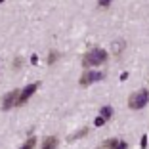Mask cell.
<instances>
[{"instance_id": "cell-1", "label": "cell", "mask_w": 149, "mask_h": 149, "mask_svg": "<svg viewBox=\"0 0 149 149\" xmlns=\"http://www.w3.org/2000/svg\"><path fill=\"white\" fill-rule=\"evenodd\" d=\"M107 61V52L101 48H94L90 50L88 54H84L82 57V67L84 69H90V67H96V65H101V63Z\"/></svg>"}, {"instance_id": "cell-2", "label": "cell", "mask_w": 149, "mask_h": 149, "mask_svg": "<svg viewBox=\"0 0 149 149\" xmlns=\"http://www.w3.org/2000/svg\"><path fill=\"white\" fill-rule=\"evenodd\" d=\"M149 101V92L147 88H141L138 92H134L130 97H128V107L130 109H143Z\"/></svg>"}, {"instance_id": "cell-4", "label": "cell", "mask_w": 149, "mask_h": 149, "mask_svg": "<svg viewBox=\"0 0 149 149\" xmlns=\"http://www.w3.org/2000/svg\"><path fill=\"white\" fill-rule=\"evenodd\" d=\"M19 96H21V92H19V90H12V92H10L8 96H4V103H2V109L6 111V109H10V107L17 105Z\"/></svg>"}, {"instance_id": "cell-9", "label": "cell", "mask_w": 149, "mask_h": 149, "mask_svg": "<svg viewBox=\"0 0 149 149\" xmlns=\"http://www.w3.org/2000/svg\"><path fill=\"white\" fill-rule=\"evenodd\" d=\"M88 134V128H82V130H79L74 136H69V141H73V140H79V138H82V136H86Z\"/></svg>"}, {"instance_id": "cell-15", "label": "cell", "mask_w": 149, "mask_h": 149, "mask_svg": "<svg viewBox=\"0 0 149 149\" xmlns=\"http://www.w3.org/2000/svg\"><path fill=\"white\" fill-rule=\"evenodd\" d=\"M31 63H33V65H36V63H38V57L33 56V57H31Z\"/></svg>"}, {"instance_id": "cell-14", "label": "cell", "mask_w": 149, "mask_h": 149, "mask_svg": "<svg viewBox=\"0 0 149 149\" xmlns=\"http://www.w3.org/2000/svg\"><path fill=\"white\" fill-rule=\"evenodd\" d=\"M126 147H128V143H126V141H120V143H118L115 149H126Z\"/></svg>"}, {"instance_id": "cell-5", "label": "cell", "mask_w": 149, "mask_h": 149, "mask_svg": "<svg viewBox=\"0 0 149 149\" xmlns=\"http://www.w3.org/2000/svg\"><path fill=\"white\" fill-rule=\"evenodd\" d=\"M40 84L38 82H33V84H29V86H25L21 90V96H19V101H17V105H23V103H25L27 100H29V97L33 96V94L36 92V88H38Z\"/></svg>"}, {"instance_id": "cell-6", "label": "cell", "mask_w": 149, "mask_h": 149, "mask_svg": "<svg viewBox=\"0 0 149 149\" xmlns=\"http://www.w3.org/2000/svg\"><path fill=\"white\" fill-rule=\"evenodd\" d=\"M57 147V138L56 136H48L42 141V149H56Z\"/></svg>"}, {"instance_id": "cell-16", "label": "cell", "mask_w": 149, "mask_h": 149, "mask_svg": "<svg viewBox=\"0 0 149 149\" xmlns=\"http://www.w3.org/2000/svg\"><path fill=\"white\" fill-rule=\"evenodd\" d=\"M145 145H147V136L141 138V147H145Z\"/></svg>"}, {"instance_id": "cell-12", "label": "cell", "mask_w": 149, "mask_h": 149, "mask_svg": "<svg viewBox=\"0 0 149 149\" xmlns=\"http://www.w3.org/2000/svg\"><path fill=\"white\" fill-rule=\"evenodd\" d=\"M94 124H96V126H101V124H105V118H103V117H97Z\"/></svg>"}, {"instance_id": "cell-11", "label": "cell", "mask_w": 149, "mask_h": 149, "mask_svg": "<svg viewBox=\"0 0 149 149\" xmlns=\"http://www.w3.org/2000/svg\"><path fill=\"white\" fill-rule=\"evenodd\" d=\"M97 6H100V8H109L111 2H109V0H100V2H97Z\"/></svg>"}, {"instance_id": "cell-7", "label": "cell", "mask_w": 149, "mask_h": 149, "mask_svg": "<svg viewBox=\"0 0 149 149\" xmlns=\"http://www.w3.org/2000/svg\"><path fill=\"white\" fill-rule=\"evenodd\" d=\"M100 117H103L105 120H109V118L113 117V109H111V107H103V109H101V113H100Z\"/></svg>"}, {"instance_id": "cell-10", "label": "cell", "mask_w": 149, "mask_h": 149, "mask_svg": "<svg viewBox=\"0 0 149 149\" xmlns=\"http://www.w3.org/2000/svg\"><path fill=\"white\" fill-rule=\"evenodd\" d=\"M57 59V52H50V57H48V65H52L54 61Z\"/></svg>"}, {"instance_id": "cell-3", "label": "cell", "mask_w": 149, "mask_h": 149, "mask_svg": "<svg viewBox=\"0 0 149 149\" xmlns=\"http://www.w3.org/2000/svg\"><path fill=\"white\" fill-rule=\"evenodd\" d=\"M105 77V74L101 73V71H84V74L80 77V86H90L92 82H97V80H101Z\"/></svg>"}, {"instance_id": "cell-13", "label": "cell", "mask_w": 149, "mask_h": 149, "mask_svg": "<svg viewBox=\"0 0 149 149\" xmlns=\"http://www.w3.org/2000/svg\"><path fill=\"white\" fill-rule=\"evenodd\" d=\"M21 67V57H17L15 61H13V69H19Z\"/></svg>"}, {"instance_id": "cell-8", "label": "cell", "mask_w": 149, "mask_h": 149, "mask_svg": "<svg viewBox=\"0 0 149 149\" xmlns=\"http://www.w3.org/2000/svg\"><path fill=\"white\" fill-rule=\"evenodd\" d=\"M35 145H36V138H35V136H31L29 140L25 141V145H23L21 149H35Z\"/></svg>"}, {"instance_id": "cell-17", "label": "cell", "mask_w": 149, "mask_h": 149, "mask_svg": "<svg viewBox=\"0 0 149 149\" xmlns=\"http://www.w3.org/2000/svg\"><path fill=\"white\" fill-rule=\"evenodd\" d=\"M97 149H103V147H97Z\"/></svg>"}]
</instances>
